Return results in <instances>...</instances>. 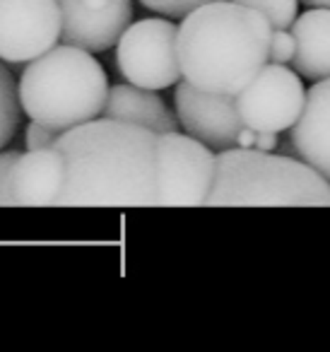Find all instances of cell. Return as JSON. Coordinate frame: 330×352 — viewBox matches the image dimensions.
I'll return each instance as SVG.
<instances>
[{
	"label": "cell",
	"mask_w": 330,
	"mask_h": 352,
	"mask_svg": "<svg viewBox=\"0 0 330 352\" xmlns=\"http://www.w3.org/2000/svg\"><path fill=\"white\" fill-rule=\"evenodd\" d=\"M157 135L116 118H94L60 133L65 157L60 208H157Z\"/></svg>",
	"instance_id": "obj_1"
},
{
	"label": "cell",
	"mask_w": 330,
	"mask_h": 352,
	"mask_svg": "<svg viewBox=\"0 0 330 352\" xmlns=\"http://www.w3.org/2000/svg\"><path fill=\"white\" fill-rule=\"evenodd\" d=\"M272 25L236 0H212L190 10L179 27L181 75L208 92L239 94L270 60Z\"/></svg>",
	"instance_id": "obj_2"
},
{
	"label": "cell",
	"mask_w": 330,
	"mask_h": 352,
	"mask_svg": "<svg viewBox=\"0 0 330 352\" xmlns=\"http://www.w3.org/2000/svg\"><path fill=\"white\" fill-rule=\"evenodd\" d=\"M205 206L330 208V182L304 160L256 147H229L217 152V171Z\"/></svg>",
	"instance_id": "obj_3"
},
{
	"label": "cell",
	"mask_w": 330,
	"mask_h": 352,
	"mask_svg": "<svg viewBox=\"0 0 330 352\" xmlns=\"http://www.w3.org/2000/svg\"><path fill=\"white\" fill-rule=\"evenodd\" d=\"M109 80L102 63L73 44H60L30 60L20 78L22 111L32 121L65 133L104 111Z\"/></svg>",
	"instance_id": "obj_4"
},
{
	"label": "cell",
	"mask_w": 330,
	"mask_h": 352,
	"mask_svg": "<svg viewBox=\"0 0 330 352\" xmlns=\"http://www.w3.org/2000/svg\"><path fill=\"white\" fill-rule=\"evenodd\" d=\"M217 155L212 147L166 131L157 135V208H198L212 191Z\"/></svg>",
	"instance_id": "obj_5"
},
{
	"label": "cell",
	"mask_w": 330,
	"mask_h": 352,
	"mask_svg": "<svg viewBox=\"0 0 330 352\" xmlns=\"http://www.w3.org/2000/svg\"><path fill=\"white\" fill-rule=\"evenodd\" d=\"M179 27L162 17L131 25L116 44V63L131 85L145 89L174 87L184 75L179 63Z\"/></svg>",
	"instance_id": "obj_6"
},
{
	"label": "cell",
	"mask_w": 330,
	"mask_h": 352,
	"mask_svg": "<svg viewBox=\"0 0 330 352\" xmlns=\"http://www.w3.org/2000/svg\"><path fill=\"white\" fill-rule=\"evenodd\" d=\"M306 89L294 70L285 63H265L263 70L236 94L243 123L253 131H289L301 116Z\"/></svg>",
	"instance_id": "obj_7"
},
{
	"label": "cell",
	"mask_w": 330,
	"mask_h": 352,
	"mask_svg": "<svg viewBox=\"0 0 330 352\" xmlns=\"http://www.w3.org/2000/svg\"><path fill=\"white\" fill-rule=\"evenodd\" d=\"M58 0H0V60L30 63L60 39Z\"/></svg>",
	"instance_id": "obj_8"
},
{
	"label": "cell",
	"mask_w": 330,
	"mask_h": 352,
	"mask_svg": "<svg viewBox=\"0 0 330 352\" xmlns=\"http://www.w3.org/2000/svg\"><path fill=\"white\" fill-rule=\"evenodd\" d=\"M174 107L184 131L214 152L236 147L239 133L246 126L239 113L236 94L208 92L188 80L176 82Z\"/></svg>",
	"instance_id": "obj_9"
},
{
	"label": "cell",
	"mask_w": 330,
	"mask_h": 352,
	"mask_svg": "<svg viewBox=\"0 0 330 352\" xmlns=\"http://www.w3.org/2000/svg\"><path fill=\"white\" fill-rule=\"evenodd\" d=\"M60 41L85 51H107L118 44L131 27V0H58Z\"/></svg>",
	"instance_id": "obj_10"
},
{
	"label": "cell",
	"mask_w": 330,
	"mask_h": 352,
	"mask_svg": "<svg viewBox=\"0 0 330 352\" xmlns=\"http://www.w3.org/2000/svg\"><path fill=\"white\" fill-rule=\"evenodd\" d=\"M65 157L56 147L20 152L10 171L15 208H58L65 188Z\"/></svg>",
	"instance_id": "obj_11"
},
{
	"label": "cell",
	"mask_w": 330,
	"mask_h": 352,
	"mask_svg": "<svg viewBox=\"0 0 330 352\" xmlns=\"http://www.w3.org/2000/svg\"><path fill=\"white\" fill-rule=\"evenodd\" d=\"M292 147L330 182V78L306 92L301 116L292 126Z\"/></svg>",
	"instance_id": "obj_12"
},
{
	"label": "cell",
	"mask_w": 330,
	"mask_h": 352,
	"mask_svg": "<svg viewBox=\"0 0 330 352\" xmlns=\"http://www.w3.org/2000/svg\"><path fill=\"white\" fill-rule=\"evenodd\" d=\"M102 116L135 123V126L150 128L155 133L176 131V126H179V116L169 111L164 99L157 94V89H145L131 82L116 85L109 89Z\"/></svg>",
	"instance_id": "obj_13"
},
{
	"label": "cell",
	"mask_w": 330,
	"mask_h": 352,
	"mask_svg": "<svg viewBox=\"0 0 330 352\" xmlns=\"http://www.w3.org/2000/svg\"><path fill=\"white\" fill-rule=\"evenodd\" d=\"M296 41L294 70L304 78H330V8H314L292 25Z\"/></svg>",
	"instance_id": "obj_14"
},
{
	"label": "cell",
	"mask_w": 330,
	"mask_h": 352,
	"mask_svg": "<svg viewBox=\"0 0 330 352\" xmlns=\"http://www.w3.org/2000/svg\"><path fill=\"white\" fill-rule=\"evenodd\" d=\"M20 87L12 73L0 63V150L15 138L20 126Z\"/></svg>",
	"instance_id": "obj_15"
},
{
	"label": "cell",
	"mask_w": 330,
	"mask_h": 352,
	"mask_svg": "<svg viewBox=\"0 0 330 352\" xmlns=\"http://www.w3.org/2000/svg\"><path fill=\"white\" fill-rule=\"evenodd\" d=\"M236 3L261 10L270 20L272 30H292L299 10V0H236Z\"/></svg>",
	"instance_id": "obj_16"
},
{
	"label": "cell",
	"mask_w": 330,
	"mask_h": 352,
	"mask_svg": "<svg viewBox=\"0 0 330 352\" xmlns=\"http://www.w3.org/2000/svg\"><path fill=\"white\" fill-rule=\"evenodd\" d=\"M147 10H155L164 17H186L190 10L212 3V0H140Z\"/></svg>",
	"instance_id": "obj_17"
},
{
	"label": "cell",
	"mask_w": 330,
	"mask_h": 352,
	"mask_svg": "<svg viewBox=\"0 0 330 352\" xmlns=\"http://www.w3.org/2000/svg\"><path fill=\"white\" fill-rule=\"evenodd\" d=\"M296 41L292 30H272L270 36V63H289L294 60Z\"/></svg>",
	"instance_id": "obj_18"
},
{
	"label": "cell",
	"mask_w": 330,
	"mask_h": 352,
	"mask_svg": "<svg viewBox=\"0 0 330 352\" xmlns=\"http://www.w3.org/2000/svg\"><path fill=\"white\" fill-rule=\"evenodd\" d=\"M27 150H41V147H54V142L60 138V131L46 126V123L32 121L27 126Z\"/></svg>",
	"instance_id": "obj_19"
},
{
	"label": "cell",
	"mask_w": 330,
	"mask_h": 352,
	"mask_svg": "<svg viewBox=\"0 0 330 352\" xmlns=\"http://www.w3.org/2000/svg\"><path fill=\"white\" fill-rule=\"evenodd\" d=\"M17 157H20V152H0V208L12 206L10 171H12V164H15Z\"/></svg>",
	"instance_id": "obj_20"
},
{
	"label": "cell",
	"mask_w": 330,
	"mask_h": 352,
	"mask_svg": "<svg viewBox=\"0 0 330 352\" xmlns=\"http://www.w3.org/2000/svg\"><path fill=\"white\" fill-rule=\"evenodd\" d=\"M277 147V133H270V131H258L256 135V150H263V152H272Z\"/></svg>",
	"instance_id": "obj_21"
},
{
	"label": "cell",
	"mask_w": 330,
	"mask_h": 352,
	"mask_svg": "<svg viewBox=\"0 0 330 352\" xmlns=\"http://www.w3.org/2000/svg\"><path fill=\"white\" fill-rule=\"evenodd\" d=\"M256 135L258 131H253L251 126H243L236 138V147H256Z\"/></svg>",
	"instance_id": "obj_22"
},
{
	"label": "cell",
	"mask_w": 330,
	"mask_h": 352,
	"mask_svg": "<svg viewBox=\"0 0 330 352\" xmlns=\"http://www.w3.org/2000/svg\"><path fill=\"white\" fill-rule=\"evenodd\" d=\"M309 6H318V8H330V0H306Z\"/></svg>",
	"instance_id": "obj_23"
}]
</instances>
